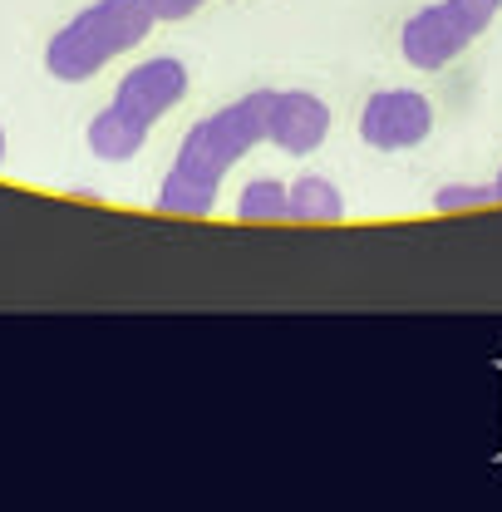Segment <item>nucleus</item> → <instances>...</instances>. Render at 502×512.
Masks as SVG:
<instances>
[{"instance_id": "obj_9", "label": "nucleus", "mask_w": 502, "mask_h": 512, "mask_svg": "<svg viewBox=\"0 0 502 512\" xmlns=\"http://www.w3.org/2000/svg\"><path fill=\"white\" fill-rule=\"evenodd\" d=\"M237 217L242 222H281L291 217V188L276 178H251L237 197Z\"/></svg>"}, {"instance_id": "obj_4", "label": "nucleus", "mask_w": 502, "mask_h": 512, "mask_svg": "<svg viewBox=\"0 0 502 512\" xmlns=\"http://www.w3.org/2000/svg\"><path fill=\"white\" fill-rule=\"evenodd\" d=\"M183 94H188V64L173 60V55H158V60L133 64L124 79H119L114 104L124 114H133L138 124L153 128L163 114H173L183 104Z\"/></svg>"}, {"instance_id": "obj_6", "label": "nucleus", "mask_w": 502, "mask_h": 512, "mask_svg": "<svg viewBox=\"0 0 502 512\" xmlns=\"http://www.w3.org/2000/svg\"><path fill=\"white\" fill-rule=\"evenodd\" d=\"M330 138V104L311 89H281L271 109V143L291 158L315 153Z\"/></svg>"}, {"instance_id": "obj_12", "label": "nucleus", "mask_w": 502, "mask_h": 512, "mask_svg": "<svg viewBox=\"0 0 502 512\" xmlns=\"http://www.w3.org/2000/svg\"><path fill=\"white\" fill-rule=\"evenodd\" d=\"M207 0H148V10H153V20H188L197 15Z\"/></svg>"}, {"instance_id": "obj_14", "label": "nucleus", "mask_w": 502, "mask_h": 512, "mask_svg": "<svg viewBox=\"0 0 502 512\" xmlns=\"http://www.w3.org/2000/svg\"><path fill=\"white\" fill-rule=\"evenodd\" d=\"M493 192H498V202H502V173H498V183H493Z\"/></svg>"}, {"instance_id": "obj_5", "label": "nucleus", "mask_w": 502, "mask_h": 512, "mask_svg": "<svg viewBox=\"0 0 502 512\" xmlns=\"http://www.w3.org/2000/svg\"><path fill=\"white\" fill-rule=\"evenodd\" d=\"M473 40H478V35L453 15L448 0L414 10V15L404 20V30H399V50H404V60L414 64V69H443V64L458 60Z\"/></svg>"}, {"instance_id": "obj_7", "label": "nucleus", "mask_w": 502, "mask_h": 512, "mask_svg": "<svg viewBox=\"0 0 502 512\" xmlns=\"http://www.w3.org/2000/svg\"><path fill=\"white\" fill-rule=\"evenodd\" d=\"M143 143H148V124H138V119L124 114L119 104L99 109L94 124H89V148H94V158H104V163H128V158H138Z\"/></svg>"}, {"instance_id": "obj_1", "label": "nucleus", "mask_w": 502, "mask_h": 512, "mask_svg": "<svg viewBox=\"0 0 502 512\" xmlns=\"http://www.w3.org/2000/svg\"><path fill=\"white\" fill-rule=\"evenodd\" d=\"M271 109H276V89H251L247 99L192 124L163 188H158V207L178 212V217H212L227 168L271 138Z\"/></svg>"}, {"instance_id": "obj_10", "label": "nucleus", "mask_w": 502, "mask_h": 512, "mask_svg": "<svg viewBox=\"0 0 502 512\" xmlns=\"http://www.w3.org/2000/svg\"><path fill=\"white\" fill-rule=\"evenodd\" d=\"M483 202H498L493 188H478V183H448L434 192V207L439 212H463V207H483Z\"/></svg>"}, {"instance_id": "obj_11", "label": "nucleus", "mask_w": 502, "mask_h": 512, "mask_svg": "<svg viewBox=\"0 0 502 512\" xmlns=\"http://www.w3.org/2000/svg\"><path fill=\"white\" fill-rule=\"evenodd\" d=\"M453 5V15L473 30V35H483L493 20H498V10H502V0H448Z\"/></svg>"}, {"instance_id": "obj_13", "label": "nucleus", "mask_w": 502, "mask_h": 512, "mask_svg": "<svg viewBox=\"0 0 502 512\" xmlns=\"http://www.w3.org/2000/svg\"><path fill=\"white\" fill-rule=\"evenodd\" d=\"M0 163H5V124H0Z\"/></svg>"}, {"instance_id": "obj_8", "label": "nucleus", "mask_w": 502, "mask_h": 512, "mask_svg": "<svg viewBox=\"0 0 502 512\" xmlns=\"http://www.w3.org/2000/svg\"><path fill=\"white\" fill-rule=\"evenodd\" d=\"M291 217L296 222H340L345 217V197L330 178L320 173H306L291 183Z\"/></svg>"}, {"instance_id": "obj_3", "label": "nucleus", "mask_w": 502, "mask_h": 512, "mask_svg": "<svg viewBox=\"0 0 502 512\" xmlns=\"http://www.w3.org/2000/svg\"><path fill=\"white\" fill-rule=\"evenodd\" d=\"M434 133V104L419 89H379L365 99L360 114V138L379 153H399V148H419Z\"/></svg>"}, {"instance_id": "obj_2", "label": "nucleus", "mask_w": 502, "mask_h": 512, "mask_svg": "<svg viewBox=\"0 0 502 512\" xmlns=\"http://www.w3.org/2000/svg\"><path fill=\"white\" fill-rule=\"evenodd\" d=\"M148 30H153L148 0H94L55 30V40L45 45V69L64 84H84L109 60L143 45Z\"/></svg>"}]
</instances>
